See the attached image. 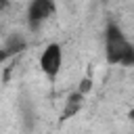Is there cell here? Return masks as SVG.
<instances>
[{
	"label": "cell",
	"mask_w": 134,
	"mask_h": 134,
	"mask_svg": "<svg viewBox=\"0 0 134 134\" xmlns=\"http://www.w3.org/2000/svg\"><path fill=\"white\" fill-rule=\"evenodd\" d=\"M2 50L6 52V57H10V54H17V52L25 50V40H23V36L15 34V36L6 38V42H4V46H2Z\"/></svg>",
	"instance_id": "5"
},
{
	"label": "cell",
	"mask_w": 134,
	"mask_h": 134,
	"mask_svg": "<svg viewBox=\"0 0 134 134\" xmlns=\"http://www.w3.org/2000/svg\"><path fill=\"white\" fill-rule=\"evenodd\" d=\"M4 59H6V52H4V50H2V48H0V65H2V63H4Z\"/></svg>",
	"instance_id": "8"
},
{
	"label": "cell",
	"mask_w": 134,
	"mask_h": 134,
	"mask_svg": "<svg viewBox=\"0 0 134 134\" xmlns=\"http://www.w3.org/2000/svg\"><path fill=\"white\" fill-rule=\"evenodd\" d=\"M121 65H126V67H132V65H134V44H132V46H130V50L126 52V57H124Z\"/></svg>",
	"instance_id": "6"
},
{
	"label": "cell",
	"mask_w": 134,
	"mask_h": 134,
	"mask_svg": "<svg viewBox=\"0 0 134 134\" xmlns=\"http://www.w3.org/2000/svg\"><path fill=\"white\" fill-rule=\"evenodd\" d=\"M84 94L82 92H73V94H69V98H67V103H65V109H63V117L67 119V117H73L82 107H84Z\"/></svg>",
	"instance_id": "4"
},
{
	"label": "cell",
	"mask_w": 134,
	"mask_h": 134,
	"mask_svg": "<svg viewBox=\"0 0 134 134\" xmlns=\"http://www.w3.org/2000/svg\"><path fill=\"white\" fill-rule=\"evenodd\" d=\"M54 10V0H31L27 6V19L31 27H38L44 23Z\"/></svg>",
	"instance_id": "3"
},
{
	"label": "cell",
	"mask_w": 134,
	"mask_h": 134,
	"mask_svg": "<svg viewBox=\"0 0 134 134\" xmlns=\"http://www.w3.org/2000/svg\"><path fill=\"white\" fill-rule=\"evenodd\" d=\"M61 65H63V50L59 44H48L42 54H40V69L46 77L54 80L61 71Z\"/></svg>",
	"instance_id": "2"
},
{
	"label": "cell",
	"mask_w": 134,
	"mask_h": 134,
	"mask_svg": "<svg viewBox=\"0 0 134 134\" xmlns=\"http://www.w3.org/2000/svg\"><path fill=\"white\" fill-rule=\"evenodd\" d=\"M130 117H132V119H134V111H130Z\"/></svg>",
	"instance_id": "9"
},
{
	"label": "cell",
	"mask_w": 134,
	"mask_h": 134,
	"mask_svg": "<svg viewBox=\"0 0 134 134\" xmlns=\"http://www.w3.org/2000/svg\"><path fill=\"white\" fill-rule=\"evenodd\" d=\"M130 42L128 38L124 36L121 27L115 25V23H109L107 29H105V57H107V63L111 65H121L126 52L130 50Z\"/></svg>",
	"instance_id": "1"
},
{
	"label": "cell",
	"mask_w": 134,
	"mask_h": 134,
	"mask_svg": "<svg viewBox=\"0 0 134 134\" xmlns=\"http://www.w3.org/2000/svg\"><path fill=\"white\" fill-rule=\"evenodd\" d=\"M90 88H92V82L86 77V80H82V82H80V88H77V92H82V94L86 96V94L90 92Z\"/></svg>",
	"instance_id": "7"
}]
</instances>
